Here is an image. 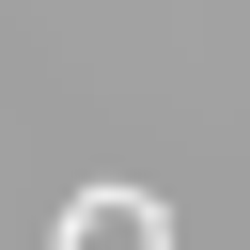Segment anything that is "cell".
<instances>
[{
    "instance_id": "cell-1",
    "label": "cell",
    "mask_w": 250,
    "mask_h": 250,
    "mask_svg": "<svg viewBox=\"0 0 250 250\" xmlns=\"http://www.w3.org/2000/svg\"><path fill=\"white\" fill-rule=\"evenodd\" d=\"M156 234H172V219H156L141 188H78V203H62V250H156Z\"/></svg>"
}]
</instances>
